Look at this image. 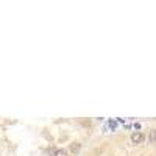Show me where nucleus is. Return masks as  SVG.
<instances>
[{"label":"nucleus","mask_w":156,"mask_h":156,"mask_svg":"<svg viewBox=\"0 0 156 156\" xmlns=\"http://www.w3.org/2000/svg\"><path fill=\"white\" fill-rule=\"evenodd\" d=\"M145 140V136L144 133H140V131H134L131 134V142L133 144H140V142H144Z\"/></svg>","instance_id":"f257e3e1"},{"label":"nucleus","mask_w":156,"mask_h":156,"mask_svg":"<svg viewBox=\"0 0 156 156\" xmlns=\"http://www.w3.org/2000/svg\"><path fill=\"white\" fill-rule=\"evenodd\" d=\"M148 140L151 142V144H156V128H154V129H151V131H150Z\"/></svg>","instance_id":"20e7f679"},{"label":"nucleus","mask_w":156,"mask_h":156,"mask_svg":"<svg viewBox=\"0 0 156 156\" xmlns=\"http://www.w3.org/2000/svg\"><path fill=\"white\" fill-rule=\"evenodd\" d=\"M48 153L51 156H69L67 150H64V148H50Z\"/></svg>","instance_id":"f03ea898"},{"label":"nucleus","mask_w":156,"mask_h":156,"mask_svg":"<svg viewBox=\"0 0 156 156\" xmlns=\"http://www.w3.org/2000/svg\"><path fill=\"white\" fill-rule=\"evenodd\" d=\"M80 148H81L80 142H72V144H70V153L72 154H78V153H80Z\"/></svg>","instance_id":"7ed1b4c3"}]
</instances>
